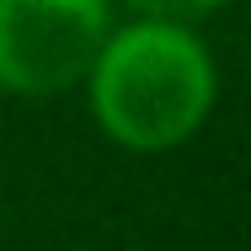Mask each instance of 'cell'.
Wrapping results in <instances>:
<instances>
[{
	"mask_svg": "<svg viewBox=\"0 0 251 251\" xmlns=\"http://www.w3.org/2000/svg\"><path fill=\"white\" fill-rule=\"evenodd\" d=\"M97 112L112 139L134 150H166L187 139L214 101V70L203 49L171 22L128 27L97 53Z\"/></svg>",
	"mask_w": 251,
	"mask_h": 251,
	"instance_id": "6da1fadb",
	"label": "cell"
},
{
	"mask_svg": "<svg viewBox=\"0 0 251 251\" xmlns=\"http://www.w3.org/2000/svg\"><path fill=\"white\" fill-rule=\"evenodd\" d=\"M107 43V0H0V86L49 97L75 86Z\"/></svg>",
	"mask_w": 251,
	"mask_h": 251,
	"instance_id": "7a4b0ae2",
	"label": "cell"
},
{
	"mask_svg": "<svg viewBox=\"0 0 251 251\" xmlns=\"http://www.w3.org/2000/svg\"><path fill=\"white\" fill-rule=\"evenodd\" d=\"M128 5H139V11H155L160 22H171V16H198V11L219 5V0H128Z\"/></svg>",
	"mask_w": 251,
	"mask_h": 251,
	"instance_id": "3957f363",
	"label": "cell"
}]
</instances>
